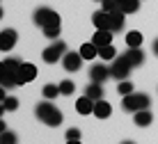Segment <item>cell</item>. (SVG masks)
I'll return each instance as SVG.
<instances>
[{"label":"cell","mask_w":158,"mask_h":144,"mask_svg":"<svg viewBox=\"0 0 158 144\" xmlns=\"http://www.w3.org/2000/svg\"><path fill=\"white\" fill-rule=\"evenodd\" d=\"M35 114H37V119L41 121V124H46V126H53V128H55V126H60L62 124V112H60V110L55 108V105H53V101H41V103H37V108H35Z\"/></svg>","instance_id":"cell-1"},{"label":"cell","mask_w":158,"mask_h":144,"mask_svg":"<svg viewBox=\"0 0 158 144\" xmlns=\"http://www.w3.org/2000/svg\"><path fill=\"white\" fill-rule=\"evenodd\" d=\"M151 105V98L149 94H140V92H133L128 94V96L122 98V108L126 110V112H138V110H144Z\"/></svg>","instance_id":"cell-2"},{"label":"cell","mask_w":158,"mask_h":144,"mask_svg":"<svg viewBox=\"0 0 158 144\" xmlns=\"http://www.w3.org/2000/svg\"><path fill=\"white\" fill-rule=\"evenodd\" d=\"M131 71H133V66H131L126 55H117V57L110 62V76L115 80H126L131 76Z\"/></svg>","instance_id":"cell-3"},{"label":"cell","mask_w":158,"mask_h":144,"mask_svg":"<svg viewBox=\"0 0 158 144\" xmlns=\"http://www.w3.org/2000/svg\"><path fill=\"white\" fill-rule=\"evenodd\" d=\"M64 53H67V43H64L62 39H55V43H51L48 48H44L41 57H44V62L55 64V62H60V60L64 57Z\"/></svg>","instance_id":"cell-4"},{"label":"cell","mask_w":158,"mask_h":144,"mask_svg":"<svg viewBox=\"0 0 158 144\" xmlns=\"http://www.w3.org/2000/svg\"><path fill=\"white\" fill-rule=\"evenodd\" d=\"M32 21H35V25L46 27V25L60 23V14H57V12H53L51 7H39L35 14H32Z\"/></svg>","instance_id":"cell-5"},{"label":"cell","mask_w":158,"mask_h":144,"mask_svg":"<svg viewBox=\"0 0 158 144\" xmlns=\"http://www.w3.org/2000/svg\"><path fill=\"white\" fill-rule=\"evenodd\" d=\"M112 76H110V66H106L103 62H96V64H92V69H89V80L92 82H106V80H110Z\"/></svg>","instance_id":"cell-6"},{"label":"cell","mask_w":158,"mask_h":144,"mask_svg":"<svg viewBox=\"0 0 158 144\" xmlns=\"http://www.w3.org/2000/svg\"><path fill=\"white\" fill-rule=\"evenodd\" d=\"M83 55H80V51L78 53H73V51H67L64 53V57H62V64H64V69L71 73V71H80V66H83Z\"/></svg>","instance_id":"cell-7"},{"label":"cell","mask_w":158,"mask_h":144,"mask_svg":"<svg viewBox=\"0 0 158 144\" xmlns=\"http://www.w3.org/2000/svg\"><path fill=\"white\" fill-rule=\"evenodd\" d=\"M19 43V35H16V30L12 27H5L2 32H0V51H12V48Z\"/></svg>","instance_id":"cell-8"},{"label":"cell","mask_w":158,"mask_h":144,"mask_svg":"<svg viewBox=\"0 0 158 144\" xmlns=\"http://www.w3.org/2000/svg\"><path fill=\"white\" fill-rule=\"evenodd\" d=\"M37 78V66L30 62H23L19 66V85H25V82L35 80Z\"/></svg>","instance_id":"cell-9"},{"label":"cell","mask_w":158,"mask_h":144,"mask_svg":"<svg viewBox=\"0 0 158 144\" xmlns=\"http://www.w3.org/2000/svg\"><path fill=\"white\" fill-rule=\"evenodd\" d=\"M94 98H89L85 94V96H80L78 101H76V112L78 114H94Z\"/></svg>","instance_id":"cell-10"},{"label":"cell","mask_w":158,"mask_h":144,"mask_svg":"<svg viewBox=\"0 0 158 144\" xmlns=\"http://www.w3.org/2000/svg\"><path fill=\"white\" fill-rule=\"evenodd\" d=\"M92 23L96 25V30H110V12L99 9V12L92 16ZM110 32H112V30H110Z\"/></svg>","instance_id":"cell-11"},{"label":"cell","mask_w":158,"mask_h":144,"mask_svg":"<svg viewBox=\"0 0 158 144\" xmlns=\"http://www.w3.org/2000/svg\"><path fill=\"white\" fill-rule=\"evenodd\" d=\"M128 57V62L133 69H138V66H142L144 64V51L142 48H126V53H124Z\"/></svg>","instance_id":"cell-12"},{"label":"cell","mask_w":158,"mask_h":144,"mask_svg":"<svg viewBox=\"0 0 158 144\" xmlns=\"http://www.w3.org/2000/svg\"><path fill=\"white\" fill-rule=\"evenodd\" d=\"M133 121H135V126H140V128H147V126L154 121V114H151L149 108L138 110V112H133Z\"/></svg>","instance_id":"cell-13"},{"label":"cell","mask_w":158,"mask_h":144,"mask_svg":"<svg viewBox=\"0 0 158 144\" xmlns=\"http://www.w3.org/2000/svg\"><path fill=\"white\" fill-rule=\"evenodd\" d=\"M112 114V105L106 101V98H99V101L94 103V117L96 119H108Z\"/></svg>","instance_id":"cell-14"},{"label":"cell","mask_w":158,"mask_h":144,"mask_svg":"<svg viewBox=\"0 0 158 144\" xmlns=\"http://www.w3.org/2000/svg\"><path fill=\"white\" fill-rule=\"evenodd\" d=\"M80 55H83V60H85V62H92L94 57H99V46H96L94 41L83 43V46H80Z\"/></svg>","instance_id":"cell-15"},{"label":"cell","mask_w":158,"mask_h":144,"mask_svg":"<svg viewBox=\"0 0 158 144\" xmlns=\"http://www.w3.org/2000/svg\"><path fill=\"white\" fill-rule=\"evenodd\" d=\"M124 19H126V14L119 9V12H110V30L112 32H122L124 30Z\"/></svg>","instance_id":"cell-16"},{"label":"cell","mask_w":158,"mask_h":144,"mask_svg":"<svg viewBox=\"0 0 158 144\" xmlns=\"http://www.w3.org/2000/svg\"><path fill=\"white\" fill-rule=\"evenodd\" d=\"M112 35L115 32H110V30H96V35L92 37V41L96 43V46H108V43H112Z\"/></svg>","instance_id":"cell-17"},{"label":"cell","mask_w":158,"mask_h":144,"mask_svg":"<svg viewBox=\"0 0 158 144\" xmlns=\"http://www.w3.org/2000/svg\"><path fill=\"white\" fill-rule=\"evenodd\" d=\"M124 14H135L140 9V0H115Z\"/></svg>","instance_id":"cell-18"},{"label":"cell","mask_w":158,"mask_h":144,"mask_svg":"<svg viewBox=\"0 0 158 144\" xmlns=\"http://www.w3.org/2000/svg\"><path fill=\"white\" fill-rule=\"evenodd\" d=\"M19 85V71H7L2 69V87L5 89H9V87Z\"/></svg>","instance_id":"cell-19"},{"label":"cell","mask_w":158,"mask_h":144,"mask_svg":"<svg viewBox=\"0 0 158 144\" xmlns=\"http://www.w3.org/2000/svg\"><path fill=\"white\" fill-rule=\"evenodd\" d=\"M85 94L89 98H94V101H99V98H103V85H101V82H89L87 89H85Z\"/></svg>","instance_id":"cell-20"},{"label":"cell","mask_w":158,"mask_h":144,"mask_svg":"<svg viewBox=\"0 0 158 144\" xmlns=\"http://www.w3.org/2000/svg\"><path fill=\"white\" fill-rule=\"evenodd\" d=\"M99 57L103 60V62H112V60L117 57L115 46H112V43H108V46H101V48H99Z\"/></svg>","instance_id":"cell-21"},{"label":"cell","mask_w":158,"mask_h":144,"mask_svg":"<svg viewBox=\"0 0 158 144\" xmlns=\"http://www.w3.org/2000/svg\"><path fill=\"white\" fill-rule=\"evenodd\" d=\"M140 43H142V32L131 30L126 35V48H140Z\"/></svg>","instance_id":"cell-22"},{"label":"cell","mask_w":158,"mask_h":144,"mask_svg":"<svg viewBox=\"0 0 158 144\" xmlns=\"http://www.w3.org/2000/svg\"><path fill=\"white\" fill-rule=\"evenodd\" d=\"M41 94H44V98L53 101V98H57V96H60L62 92H60V85H46V87L41 89Z\"/></svg>","instance_id":"cell-23"},{"label":"cell","mask_w":158,"mask_h":144,"mask_svg":"<svg viewBox=\"0 0 158 144\" xmlns=\"http://www.w3.org/2000/svg\"><path fill=\"white\" fill-rule=\"evenodd\" d=\"M41 32H44V37H48V39H60V23L41 27Z\"/></svg>","instance_id":"cell-24"},{"label":"cell","mask_w":158,"mask_h":144,"mask_svg":"<svg viewBox=\"0 0 158 144\" xmlns=\"http://www.w3.org/2000/svg\"><path fill=\"white\" fill-rule=\"evenodd\" d=\"M21 64H23V60H19V57H7V60H2V69H7V71H19Z\"/></svg>","instance_id":"cell-25"},{"label":"cell","mask_w":158,"mask_h":144,"mask_svg":"<svg viewBox=\"0 0 158 144\" xmlns=\"http://www.w3.org/2000/svg\"><path fill=\"white\" fill-rule=\"evenodd\" d=\"M117 92L122 94V96H128V94H133V82H131V80H119Z\"/></svg>","instance_id":"cell-26"},{"label":"cell","mask_w":158,"mask_h":144,"mask_svg":"<svg viewBox=\"0 0 158 144\" xmlns=\"http://www.w3.org/2000/svg\"><path fill=\"white\" fill-rule=\"evenodd\" d=\"M73 89H76L73 80H62V82H60V92H62L64 96H71V94H73Z\"/></svg>","instance_id":"cell-27"},{"label":"cell","mask_w":158,"mask_h":144,"mask_svg":"<svg viewBox=\"0 0 158 144\" xmlns=\"http://www.w3.org/2000/svg\"><path fill=\"white\" fill-rule=\"evenodd\" d=\"M0 144H19V137L14 133L5 130V133H0Z\"/></svg>","instance_id":"cell-28"},{"label":"cell","mask_w":158,"mask_h":144,"mask_svg":"<svg viewBox=\"0 0 158 144\" xmlns=\"http://www.w3.org/2000/svg\"><path fill=\"white\" fill-rule=\"evenodd\" d=\"M2 105H5V110H7V112H12V110L19 108V98H14V96H5V98H2Z\"/></svg>","instance_id":"cell-29"},{"label":"cell","mask_w":158,"mask_h":144,"mask_svg":"<svg viewBox=\"0 0 158 144\" xmlns=\"http://www.w3.org/2000/svg\"><path fill=\"white\" fill-rule=\"evenodd\" d=\"M101 9H103V12H119V5L115 2V0H103Z\"/></svg>","instance_id":"cell-30"},{"label":"cell","mask_w":158,"mask_h":144,"mask_svg":"<svg viewBox=\"0 0 158 144\" xmlns=\"http://www.w3.org/2000/svg\"><path fill=\"white\" fill-rule=\"evenodd\" d=\"M64 137H67V140H80V128H69L64 133Z\"/></svg>","instance_id":"cell-31"},{"label":"cell","mask_w":158,"mask_h":144,"mask_svg":"<svg viewBox=\"0 0 158 144\" xmlns=\"http://www.w3.org/2000/svg\"><path fill=\"white\" fill-rule=\"evenodd\" d=\"M151 48H154V55L158 57V39H154V43H151Z\"/></svg>","instance_id":"cell-32"},{"label":"cell","mask_w":158,"mask_h":144,"mask_svg":"<svg viewBox=\"0 0 158 144\" xmlns=\"http://www.w3.org/2000/svg\"><path fill=\"white\" fill-rule=\"evenodd\" d=\"M67 144H80V140H67Z\"/></svg>","instance_id":"cell-33"},{"label":"cell","mask_w":158,"mask_h":144,"mask_svg":"<svg viewBox=\"0 0 158 144\" xmlns=\"http://www.w3.org/2000/svg\"><path fill=\"white\" fill-rule=\"evenodd\" d=\"M122 144H135V142H131V140H124V142H122Z\"/></svg>","instance_id":"cell-34"},{"label":"cell","mask_w":158,"mask_h":144,"mask_svg":"<svg viewBox=\"0 0 158 144\" xmlns=\"http://www.w3.org/2000/svg\"><path fill=\"white\" fill-rule=\"evenodd\" d=\"M96 2H103V0H96Z\"/></svg>","instance_id":"cell-35"}]
</instances>
